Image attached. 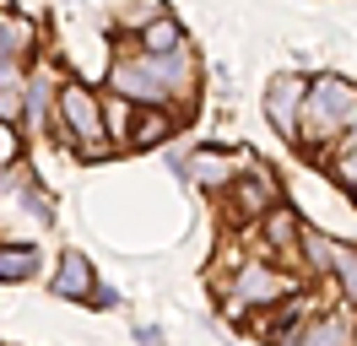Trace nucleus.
I'll use <instances>...</instances> for the list:
<instances>
[{"instance_id":"nucleus-1","label":"nucleus","mask_w":357,"mask_h":346,"mask_svg":"<svg viewBox=\"0 0 357 346\" xmlns=\"http://www.w3.org/2000/svg\"><path fill=\"white\" fill-rule=\"evenodd\" d=\"M109 86L141 108H168L174 98H190L195 60H190V49H174V54H119L109 70Z\"/></svg>"},{"instance_id":"nucleus-2","label":"nucleus","mask_w":357,"mask_h":346,"mask_svg":"<svg viewBox=\"0 0 357 346\" xmlns=\"http://www.w3.org/2000/svg\"><path fill=\"white\" fill-rule=\"evenodd\" d=\"M309 130V141H357V86L341 76H319L303 92V114H298V135Z\"/></svg>"},{"instance_id":"nucleus-3","label":"nucleus","mask_w":357,"mask_h":346,"mask_svg":"<svg viewBox=\"0 0 357 346\" xmlns=\"http://www.w3.org/2000/svg\"><path fill=\"white\" fill-rule=\"evenodd\" d=\"M54 108H60V130H66L70 141H76V151L82 157H109V135H103V103L92 98L87 86H76V82H66L60 86V98H54Z\"/></svg>"},{"instance_id":"nucleus-4","label":"nucleus","mask_w":357,"mask_h":346,"mask_svg":"<svg viewBox=\"0 0 357 346\" xmlns=\"http://www.w3.org/2000/svg\"><path fill=\"white\" fill-rule=\"evenodd\" d=\"M292 292V276H282V271H271L266 260H249L244 271H238V281H233V308H266V303L287 298Z\"/></svg>"},{"instance_id":"nucleus-5","label":"nucleus","mask_w":357,"mask_h":346,"mask_svg":"<svg viewBox=\"0 0 357 346\" xmlns=\"http://www.w3.org/2000/svg\"><path fill=\"white\" fill-rule=\"evenodd\" d=\"M303 92H309V82H303V76H276V82L266 86V119L276 125V135H287V141H298Z\"/></svg>"},{"instance_id":"nucleus-6","label":"nucleus","mask_w":357,"mask_h":346,"mask_svg":"<svg viewBox=\"0 0 357 346\" xmlns=\"http://www.w3.org/2000/svg\"><path fill=\"white\" fill-rule=\"evenodd\" d=\"M227 190L238 200V216H266V206L276 200V179H271V168H260V173H249V179H233Z\"/></svg>"},{"instance_id":"nucleus-7","label":"nucleus","mask_w":357,"mask_h":346,"mask_svg":"<svg viewBox=\"0 0 357 346\" xmlns=\"http://www.w3.org/2000/svg\"><path fill=\"white\" fill-rule=\"evenodd\" d=\"M282 346H352V324L347 319H309L303 330H292V336H282Z\"/></svg>"},{"instance_id":"nucleus-8","label":"nucleus","mask_w":357,"mask_h":346,"mask_svg":"<svg viewBox=\"0 0 357 346\" xmlns=\"http://www.w3.org/2000/svg\"><path fill=\"white\" fill-rule=\"evenodd\" d=\"M54 98H60V92H54V76H49V65H38L22 82V103H27V125L33 130L49 125V103H54Z\"/></svg>"},{"instance_id":"nucleus-9","label":"nucleus","mask_w":357,"mask_h":346,"mask_svg":"<svg viewBox=\"0 0 357 346\" xmlns=\"http://www.w3.org/2000/svg\"><path fill=\"white\" fill-rule=\"evenodd\" d=\"M49 292H54V298H92V260L87 255H66V265H60L54 281H49Z\"/></svg>"},{"instance_id":"nucleus-10","label":"nucleus","mask_w":357,"mask_h":346,"mask_svg":"<svg viewBox=\"0 0 357 346\" xmlns=\"http://www.w3.org/2000/svg\"><path fill=\"white\" fill-rule=\"evenodd\" d=\"M184 173H190V184H201V190H227V184H233V163H227L222 151H195V157L184 163Z\"/></svg>"},{"instance_id":"nucleus-11","label":"nucleus","mask_w":357,"mask_h":346,"mask_svg":"<svg viewBox=\"0 0 357 346\" xmlns=\"http://www.w3.org/2000/svg\"><path fill=\"white\" fill-rule=\"evenodd\" d=\"M33 27L27 22H0V86H22L17 76V49H27Z\"/></svg>"},{"instance_id":"nucleus-12","label":"nucleus","mask_w":357,"mask_h":346,"mask_svg":"<svg viewBox=\"0 0 357 346\" xmlns=\"http://www.w3.org/2000/svg\"><path fill=\"white\" fill-rule=\"evenodd\" d=\"M174 49H184V27L157 11V17L141 27V54H174Z\"/></svg>"},{"instance_id":"nucleus-13","label":"nucleus","mask_w":357,"mask_h":346,"mask_svg":"<svg viewBox=\"0 0 357 346\" xmlns=\"http://www.w3.org/2000/svg\"><path fill=\"white\" fill-rule=\"evenodd\" d=\"M168 135H174V114H168V108H146V114L135 119V130H130V146L146 151V146H162Z\"/></svg>"},{"instance_id":"nucleus-14","label":"nucleus","mask_w":357,"mask_h":346,"mask_svg":"<svg viewBox=\"0 0 357 346\" xmlns=\"http://www.w3.org/2000/svg\"><path fill=\"white\" fill-rule=\"evenodd\" d=\"M27 276H38V249H27V243L0 249V281H27Z\"/></svg>"},{"instance_id":"nucleus-15","label":"nucleus","mask_w":357,"mask_h":346,"mask_svg":"<svg viewBox=\"0 0 357 346\" xmlns=\"http://www.w3.org/2000/svg\"><path fill=\"white\" fill-rule=\"evenodd\" d=\"M292 238H298L292 211H271L266 216V243H271V249H292Z\"/></svg>"},{"instance_id":"nucleus-16","label":"nucleus","mask_w":357,"mask_h":346,"mask_svg":"<svg viewBox=\"0 0 357 346\" xmlns=\"http://www.w3.org/2000/svg\"><path fill=\"white\" fill-rule=\"evenodd\" d=\"M335 249H341V243H331L325 233H303V255H309L314 271H331V265H335Z\"/></svg>"},{"instance_id":"nucleus-17","label":"nucleus","mask_w":357,"mask_h":346,"mask_svg":"<svg viewBox=\"0 0 357 346\" xmlns=\"http://www.w3.org/2000/svg\"><path fill=\"white\" fill-rule=\"evenodd\" d=\"M335 281H341V292H347V303H357V249H335Z\"/></svg>"},{"instance_id":"nucleus-18","label":"nucleus","mask_w":357,"mask_h":346,"mask_svg":"<svg viewBox=\"0 0 357 346\" xmlns=\"http://www.w3.org/2000/svg\"><path fill=\"white\" fill-rule=\"evenodd\" d=\"M103 125H109L114 135H125V141H130V98H119V92H114V103H103Z\"/></svg>"},{"instance_id":"nucleus-19","label":"nucleus","mask_w":357,"mask_h":346,"mask_svg":"<svg viewBox=\"0 0 357 346\" xmlns=\"http://www.w3.org/2000/svg\"><path fill=\"white\" fill-rule=\"evenodd\" d=\"M17 114H22V86H0V119L11 125Z\"/></svg>"},{"instance_id":"nucleus-20","label":"nucleus","mask_w":357,"mask_h":346,"mask_svg":"<svg viewBox=\"0 0 357 346\" xmlns=\"http://www.w3.org/2000/svg\"><path fill=\"white\" fill-rule=\"evenodd\" d=\"M335 179H341V184H357V141H347L341 163H335Z\"/></svg>"}]
</instances>
